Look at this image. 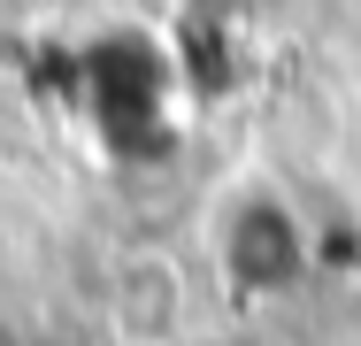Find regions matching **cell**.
Returning <instances> with one entry per match:
<instances>
[{
    "mask_svg": "<svg viewBox=\"0 0 361 346\" xmlns=\"http://www.w3.org/2000/svg\"><path fill=\"white\" fill-rule=\"evenodd\" d=\"M108 323H116V339H131V346H169L177 323H185V285H177V270L161 254H131L116 270V292H108Z\"/></svg>",
    "mask_w": 361,
    "mask_h": 346,
    "instance_id": "6da1fadb",
    "label": "cell"
}]
</instances>
